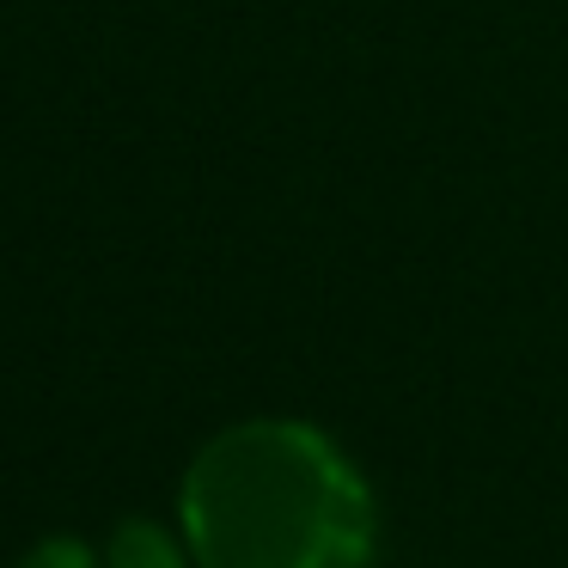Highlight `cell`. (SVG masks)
Returning a JSON list of instances; mask_svg holds the SVG:
<instances>
[{"mask_svg":"<svg viewBox=\"0 0 568 568\" xmlns=\"http://www.w3.org/2000/svg\"><path fill=\"white\" fill-rule=\"evenodd\" d=\"M104 568H184V544L153 519H123L104 550Z\"/></svg>","mask_w":568,"mask_h":568,"instance_id":"cell-2","label":"cell"},{"mask_svg":"<svg viewBox=\"0 0 568 568\" xmlns=\"http://www.w3.org/2000/svg\"><path fill=\"white\" fill-rule=\"evenodd\" d=\"M196 568H367L379 507L324 428L257 416L221 428L178 489Z\"/></svg>","mask_w":568,"mask_h":568,"instance_id":"cell-1","label":"cell"},{"mask_svg":"<svg viewBox=\"0 0 568 568\" xmlns=\"http://www.w3.org/2000/svg\"><path fill=\"white\" fill-rule=\"evenodd\" d=\"M19 568H99V556L87 550L80 538H43L19 556Z\"/></svg>","mask_w":568,"mask_h":568,"instance_id":"cell-3","label":"cell"}]
</instances>
